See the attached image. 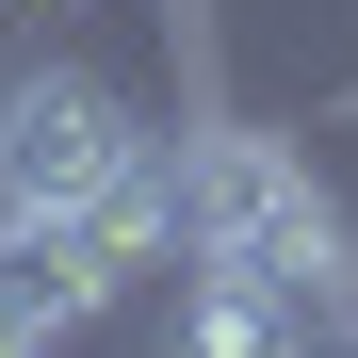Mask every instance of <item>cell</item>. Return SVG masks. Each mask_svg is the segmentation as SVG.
<instances>
[{"mask_svg":"<svg viewBox=\"0 0 358 358\" xmlns=\"http://www.w3.org/2000/svg\"><path fill=\"white\" fill-rule=\"evenodd\" d=\"M147 358H277V277L179 261V277H163V342H147Z\"/></svg>","mask_w":358,"mask_h":358,"instance_id":"5b68a950","label":"cell"},{"mask_svg":"<svg viewBox=\"0 0 358 358\" xmlns=\"http://www.w3.org/2000/svg\"><path fill=\"white\" fill-rule=\"evenodd\" d=\"M179 261H228V277H358V228L310 163L245 114H212V131H179Z\"/></svg>","mask_w":358,"mask_h":358,"instance_id":"6da1fadb","label":"cell"},{"mask_svg":"<svg viewBox=\"0 0 358 358\" xmlns=\"http://www.w3.org/2000/svg\"><path fill=\"white\" fill-rule=\"evenodd\" d=\"M82 245L114 261V293H147V277H179V131H131V163L82 196Z\"/></svg>","mask_w":358,"mask_h":358,"instance_id":"277c9868","label":"cell"},{"mask_svg":"<svg viewBox=\"0 0 358 358\" xmlns=\"http://www.w3.org/2000/svg\"><path fill=\"white\" fill-rule=\"evenodd\" d=\"M0 17H66V0H0Z\"/></svg>","mask_w":358,"mask_h":358,"instance_id":"8992f818","label":"cell"},{"mask_svg":"<svg viewBox=\"0 0 358 358\" xmlns=\"http://www.w3.org/2000/svg\"><path fill=\"white\" fill-rule=\"evenodd\" d=\"M114 310V261L82 245V212H0V326L17 342H66Z\"/></svg>","mask_w":358,"mask_h":358,"instance_id":"3957f363","label":"cell"},{"mask_svg":"<svg viewBox=\"0 0 358 358\" xmlns=\"http://www.w3.org/2000/svg\"><path fill=\"white\" fill-rule=\"evenodd\" d=\"M0 358H49V342H17V326H0Z\"/></svg>","mask_w":358,"mask_h":358,"instance_id":"52a82bcc","label":"cell"},{"mask_svg":"<svg viewBox=\"0 0 358 358\" xmlns=\"http://www.w3.org/2000/svg\"><path fill=\"white\" fill-rule=\"evenodd\" d=\"M131 163V98L98 66H17L0 82V212H82Z\"/></svg>","mask_w":358,"mask_h":358,"instance_id":"7a4b0ae2","label":"cell"}]
</instances>
